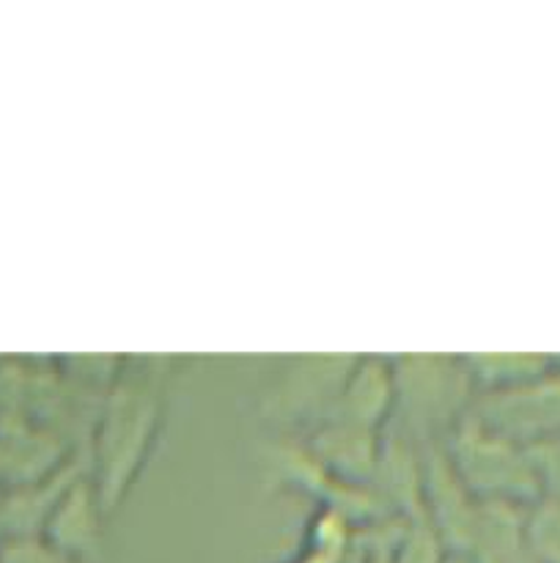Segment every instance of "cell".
I'll return each instance as SVG.
<instances>
[{
    "label": "cell",
    "instance_id": "17",
    "mask_svg": "<svg viewBox=\"0 0 560 563\" xmlns=\"http://www.w3.org/2000/svg\"><path fill=\"white\" fill-rule=\"evenodd\" d=\"M346 559H349V550H333V548H324V544L307 542L305 539L300 555L291 559L289 563H346Z\"/></svg>",
    "mask_w": 560,
    "mask_h": 563
},
{
    "label": "cell",
    "instance_id": "2",
    "mask_svg": "<svg viewBox=\"0 0 560 563\" xmlns=\"http://www.w3.org/2000/svg\"><path fill=\"white\" fill-rule=\"evenodd\" d=\"M395 416L399 429L415 443H443L450 429L472 410L475 388L464 357L404 355L393 357Z\"/></svg>",
    "mask_w": 560,
    "mask_h": 563
},
{
    "label": "cell",
    "instance_id": "6",
    "mask_svg": "<svg viewBox=\"0 0 560 563\" xmlns=\"http://www.w3.org/2000/svg\"><path fill=\"white\" fill-rule=\"evenodd\" d=\"M423 520L448 553L475 555L481 504L461 484L443 443L423 445Z\"/></svg>",
    "mask_w": 560,
    "mask_h": 563
},
{
    "label": "cell",
    "instance_id": "7",
    "mask_svg": "<svg viewBox=\"0 0 560 563\" xmlns=\"http://www.w3.org/2000/svg\"><path fill=\"white\" fill-rule=\"evenodd\" d=\"M154 418L157 407L146 394L126 390L124 399L113 407L108 418V432L102 440V478H99V495L104 500V509H113L115 500L121 498L124 487H130L146 443L152 440Z\"/></svg>",
    "mask_w": 560,
    "mask_h": 563
},
{
    "label": "cell",
    "instance_id": "5",
    "mask_svg": "<svg viewBox=\"0 0 560 563\" xmlns=\"http://www.w3.org/2000/svg\"><path fill=\"white\" fill-rule=\"evenodd\" d=\"M470 416L527 449L560 438V361L547 377L516 388L475 394Z\"/></svg>",
    "mask_w": 560,
    "mask_h": 563
},
{
    "label": "cell",
    "instance_id": "4",
    "mask_svg": "<svg viewBox=\"0 0 560 563\" xmlns=\"http://www.w3.org/2000/svg\"><path fill=\"white\" fill-rule=\"evenodd\" d=\"M355 357H291L261 399V412L280 429H307L324 421L335 407Z\"/></svg>",
    "mask_w": 560,
    "mask_h": 563
},
{
    "label": "cell",
    "instance_id": "12",
    "mask_svg": "<svg viewBox=\"0 0 560 563\" xmlns=\"http://www.w3.org/2000/svg\"><path fill=\"white\" fill-rule=\"evenodd\" d=\"M464 366L475 394H489V390L516 388V385L547 377L558 368V361L530 355V352H489V355L464 357Z\"/></svg>",
    "mask_w": 560,
    "mask_h": 563
},
{
    "label": "cell",
    "instance_id": "9",
    "mask_svg": "<svg viewBox=\"0 0 560 563\" xmlns=\"http://www.w3.org/2000/svg\"><path fill=\"white\" fill-rule=\"evenodd\" d=\"M395 416L393 357H355L349 377L340 388L327 418L351 427L388 432Z\"/></svg>",
    "mask_w": 560,
    "mask_h": 563
},
{
    "label": "cell",
    "instance_id": "11",
    "mask_svg": "<svg viewBox=\"0 0 560 563\" xmlns=\"http://www.w3.org/2000/svg\"><path fill=\"white\" fill-rule=\"evenodd\" d=\"M384 432L351 427V423L324 418L318 427L307 432V449L329 467L338 478L360 487H371L377 473L379 451H382Z\"/></svg>",
    "mask_w": 560,
    "mask_h": 563
},
{
    "label": "cell",
    "instance_id": "14",
    "mask_svg": "<svg viewBox=\"0 0 560 563\" xmlns=\"http://www.w3.org/2000/svg\"><path fill=\"white\" fill-rule=\"evenodd\" d=\"M448 550L426 520H406L399 533L390 563H445Z\"/></svg>",
    "mask_w": 560,
    "mask_h": 563
},
{
    "label": "cell",
    "instance_id": "3",
    "mask_svg": "<svg viewBox=\"0 0 560 563\" xmlns=\"http://www.w3.org/2000/svg\"><path fill=\"white\" fill-rule=\"evenodd\" d=\"M267 462V482L280 489H294L318 500V509H333L349 517L357 528L371 526L382 517H393L384 511L371 487L349 484L335 476L307 443L296 438H278L264 449Z\"/></svg>",
    "mask_w": 560,
    "mask_h": 563
},
{
    "label": "cell",
    "instance_id": "13",
    "mask_svg": "<svg viewBox=\"0 0 560 563\" xmlns=\"http://www.w3.org/2000/svg\"><path fill=\"white\" fill-rule=\"evenodd\" d=\"M522 537L533 563H560V500L541 498L527 506Z\"/></svg>",
    "mask_w": 560,
    "mask_h": 563
},
{
    "label": "cell",
    "instance_id": "16",
    "mask_svg": "<svg viewBox=\"0 0 560 563\" xmlns=\"http://www.w3.org/2000/svg\"><path fill=\"white\" fill-rule=\"evenodd\" d=\"M530 456L538 482H541L544 498L560 500V438L530 445Z\"/></svg>",
    "mask_w": 560,
    "mask_h": 563
},
{
    "label": "cell",
    "instance_id": "10",
    "mask_svg": "<svg viewBox=\"0 0 560 563\" xmlns=\"http://www.w3.org/2000/svg\"><path fill=\"white\" fill-rule=\"evenodd\" d=\"M371 489L388 515L401 517V520H421L423 445L415 443L401 429L384 432Z\"/></svg>",
    "mask_w": 560,
    "mask_h": 563
},
{
    "label": "cell",
    "instance_id": "15",
    "mask_svg": "<svg viewBox=\"0 0 560 563\" xmlns=\"http://www.w3.org/2000/svg\"><path fill=\"white\" fill-rule=\"evenodd\" d=\"M0 563H75L55 550L42 533H14L0 539Z\"/></svg>",
    "mask_w": 560,
    "mask_h": 563
},
{
    "label": "cell",
    "instance_id": "8",
    "mask_svg": "<svg viewBox=\"0 0 560 563\" xmlns=\"http://www.w3.org/2000/svg\"><path fill=\"white\" fill-rule=\"evenodd\" d=\"M104 511L108 509H104L97 482L77 473L55 498L42 526V537L69 561H93L102 550Z\"/></svg>",
    "mask_w": 560,
    "mask_h": 563
},
{
    "label": "cell",
    "instance_id": "1",
    "mask_svg": "<svg viewBox=\"0 0 560 563\" xmlns=\"http://www.w3.org/2000/svg\"><path fill=\"white\" fill-rule=\"evenodd\" d=\"M450 465L478 504L527 509L544 498L530 449L467 412L443 440Z\"/></svg>",
    "mask_w": 560,
    "mask_h": 563
}]
</instances>
